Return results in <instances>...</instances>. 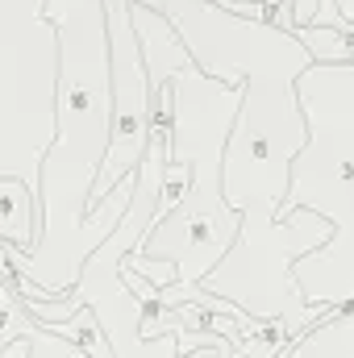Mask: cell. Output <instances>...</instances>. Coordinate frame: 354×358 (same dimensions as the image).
Segmentation results:
<instances>
[{"label":"cell","mask_w":354,"mask_h":358,"mask_svg":"<svg viewBox=\"0 0 354 358\" xmlns=\"http://www.w3.org/2000/svg\"><path fill=\"white\" fill-rule=\"evenodd\" d=\"M292 13H296V29L300 25H313L317 13H321V0H292Z\"/></svg>","instance_id":"9"},{"label":"cell","mask_w":354,"mask_h":358,"mask_svg":"<svg viewBox=\"0 0 354 358\" xmlns=\"http://www.w3.org/2000/svg\"><path fill=\"white\" fill-rule=\"evenodd\" d=\"M0 358H29L25 338H0Z\"/></svg>","instance_id":"10"},{"label":"cell","mask_w":354,"mask_h":358,"mask_svg":"<svg viewBox=\"0 0 354 358\" xmlns=\"http://www.w3.org/2000/svg\"><path fill=\"white\" fill-rule=\"evenodd\" d=\"M80 296L92 313L100 317L104 334H108V346L117 358H234V342H221V346H200L192 355H183V342L179 334L167 338H155L146 342L142 338V300L129 292L125 283V259H117L113 250H96L88 259V267L80 275Z\"/></svg>","instance_id":"5"},{"label":"cell","mask_w":354,"mask_h":358,"mask_svg":"<svg viewBox=\"0 0 354 358\" xmlns=\"http://www.w3.org/2000/svg\"><path fill=\"white\" fill-rule=\"evenodd\" d=\"M0 304H4V334H0V338H25V342H29V358H88L80 346H71V342H63L59 334L42 329V325L21 308L17 292L0 287Z\"/></svg>","instance_id":"7"},{"label":"cell","mask_w":354,"mask_h":358,"mask_svg":"<svg viewBox=\"0 0 354 358\" xmlns=\"http://www.w3.org/2000/svg\"><path fill=\"white\" fill-rule=\"evenodd\" d=\"M250 4H263V8H279V4H288V0H250Z\"/></svg>","instance_id":"12"},{"label":"cell","mask_w":354,"mask_h":358,"mask_svg":"<svg viewBox=\"0 0 354 358\" xmlns=\"http://www.w3.org/2000/svg\"><path fill=\"white\" fill-rule=\"evenodd\" d=\"M0 242L25 255L42 242V204L21 179H0Z\"/></svg>","instance_id":"6"},{"label":"cell","mask_w":354,"mask_h":358,"mask_svg":"<svg viewBox=\"0 0 354 358\" xmlns=\"http://www.w3.org/2000/svg\"><path fill=\"white\" fill-rule=\"evenodd\" d=\"M309 146L292 163L279 217L313 208L334 225V242L296 263V287L309 304L354 308V67H309L300 76Z\"/></svg>","instance_id":"2"},{"label":"cell","mask_w":354,"mask_h":358,"mask_svg":"<svg viewBox=\"0 0 354 358\" xmlns=\"http://www.w3.org/2000/svg\"><path fill=\"white\" fill-rule=\"evenodd\" d=\"M46 329V325H42ZM50 334H59L63 342H71V346H80L88 358H117L113 355V346H108V334H104V325H100V317L92 313L88 304H84V313H76L71 321H63V325H55Z\"/></svg>","instance_id":"8"},{"label":"cell","mask_w":354,"mask_h":358,"mask_svg":"<svg viewBox=\"0 0 354 358\" xmlns=\"http://www.w3.org/2000/svg\"><path fill=\"white\" fill-rule=\"evenodd\" d=\"M163 13L196 67L213 80L246 88L229 150H225V200L229 208H275L288 196L292 163L309 146V121L300 108V76L313 55L296 34L271 21L225 13L217 0H134Z\"/></svg>","instance_id":"1"},{"label":"cell","mask_w":354,"mask_h":358,"mask_svg":"<svg viewBox=\"0 0 354 358\" xmlns=\"http://www.w3.org/2000/svg\"><path fill=\"white\" fill-rule=\"evenodd\" d=\"M330 242L334 225L313 208H296L292 217H279L275 208H246L234 250L200 287L250 313L255 321H279L292 342H300L321 321L338 317L334 308L309 304L296 287V263L325 250Z\"/></svg>","instance_id":"3"},{"label":"cell","mask_w":354,"mask_h":358,"mask_svg":"<svg viewBox=\"0 0 354 358\" xmlns=\"http://www.w3.org/2000/svg\"><path fill=\"white\" fill-rule=\"evenodd\" d=\"M59 29L46 0H0V179L42 204V159L59 134Z\"/></svg>","instance_id":"4"},{"label":"cell","mask_w":354,"mask_h":358,"mask_svg":"<svg viewBox=\"0 0 354 358\" xmlns=\"http://www.w3.org/2000/svg\"><path fill=\"white\" fill-rule=\"evenodd\" d=\"M338 8H342V13H346V17L354 21V0H338Z\"/></svg>","instance_id":"11"}]
</instances>
